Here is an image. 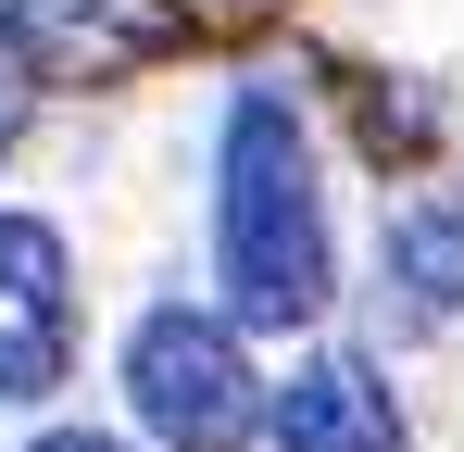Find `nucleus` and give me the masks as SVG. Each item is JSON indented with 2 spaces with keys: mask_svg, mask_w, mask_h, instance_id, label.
<instances>
[{
  "mask_svg": "<svg viewBox=\"0 0 464 452\" xmlns=\"http://www.w3.org/2000/svg\"><path fill=\"white\" fill-rule=\"evenodd\" d=\"M276 440H289V452H401V415H389V389L352 365V352H326V365L289 377Z\"/></svg>",
  "mask_w": 464,
  "mask_h": 452,
  "instance_id": "39448f33",
  "label": "nucleus"
},
{
  "mask_svg": "<svg viewBox=\"0 0 464 452\" xmlns=\"http://www.w3.org/2000/svg\"><path fill=\"white\" fill-rule=\"evenodd\" d=\"M76 365V301H63V239L38 214H0V402H51Z\"/></svg>",
  "mask_w": 464,
  "mask_h": 452,
  "instance_id": "7ed1b4c3",
  "label": "nucleus"
},
{
  "mask_svg": "<svg viewBox=\"0 0 464 452\" xmlns=\"http://www.w3.org/2000/svg\"><path fill=\"white\" fill-rule=\"evenodd\" d=\"M389 277L414 290V314H464V214L452 201L389 214Z\"/></svg>",
  "mask_w": 464,
  "mask_h": 452,
  "instance_id": "423d86ee",
  "label": "nucleus"
},
{
  "mask_svg": "<svg viewBox=\"0 0 464 452\" xmlns=\"http://www.w3.org/2000/svg\"><path fill=\"white\" fill-rule=\"evenodd\" d=\"M214 264H227L238 327H302L326 314V214H314V163L289 101H238L227 113V201H214Z\"/></svg>",
  "mask_w": 464,
  "mask_h": 452,
  "instance_id": "f257e3e1",
  "label": "nucleus"
},
{
  "mask_svg": "<svg viewBox=\"0 0 464 452\" xmlns=\"http://www.w3.org/2000/svg\"><path fill=\"white\" fill-rule=\"evenodd\" d=\"M38 88H51V75H38V51H25V25L0 13V139L25 126V101H38Z\"/></svg>",
  "mask_w": 464,
  "mask_h": 452,
  "instance_id": "0eeeda50",
  "label": "nucleus"
},
{
  "mask_svg": "<svg viewBox=\"0 0 464 452\" xmlns=\"http://www.w3.org/2000/svg\"><path fill=\"white\" fill-rule=\"evenodd\" d=\"M126 402H139V427H151L163 452H238L264 427V389L238 365V327H214V314H139Z\"/></svg>",
  "mask_w": 464,
  "mask_h": 452,
  "instance_id": "f03ea898",
  "label": "nucleus"
},
{
  "mask_svg": "<svg viewBox=\"0 0 464 452\" xmlns=\"http://www.w3.org/2000/svg\"><path fill=\"white\" fill-rule=\"evenodd\" d=\"M13 25H25V51L51 88H76V75H126L176 51V0H13Z\"/></svg>",
  "mask_w": 464,
  "mask_h": 452,
  "instance_id": "20e7f679",
  "label": "nucleus"
},
{
  "mask_svg": "<svg viewBox=\"0 0 464 452\" xmlns=\"http://www.w3.org/2000/svg\"><path fill=\"white\" fill-rule=\"evenodd\" d=\"M38 452H113V440H88V427H63V440H38Z\"/></svg>",
  "mask_w": 464,
  "mask_h": 452,
  "instance_id": "6e6552de",
  "label": "nucleus"
}]
</instances>
